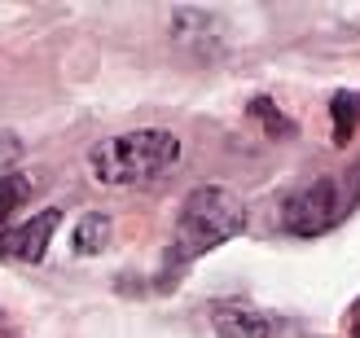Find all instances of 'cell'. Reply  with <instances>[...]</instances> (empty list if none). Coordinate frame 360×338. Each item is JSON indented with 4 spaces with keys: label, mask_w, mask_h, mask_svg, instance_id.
Masks as SVG:
<instances>
[{
    "label": "cell",
    "mask_w": 360,
    "mask_h": 338,
    "mask_svg": "<svg viewBox=\"0 0 360 338\" xmlns=\"http://www.w3.org/2000/svg\"><path fill=\"white\" fill-rule=\"evenodd\" d=\"M360 207V163L343 176H316L281 202V228L295 238H321Z\"/></svg>",
    "instance_id": "obj_3"
},
{
    "label": "cell",
    "mask_w": 360,
    "mask_h": 338,
    "mask_svg": "<svg viewBox=\"0 0 360 338\" xmlns=\"http://www.w3.org/2000/svg\"><path fill=\"white\" fill-rule=\"evenodd\" d=\"M58 224H62V207H44V211H35V216L22 220V224L0 228V259L40 264L49 255V242H53V233H58Z\"/></svg>",
    "instance_id": "obj_4"
},
{
    "label": "cell",
    "mask_w": 360,
    "mask_h": 338,
    "mask_svg": "<svg viewBox=\"0 0 360 338\" xmlns=\"http://www.w3.org/2000/svg\"><path fill=\"white\" fill-rule=\"evenodd\" d=\"M172 40L189 53H207L211 58L224 44V22H220V13H207V9H176L172 13Z\"/></svg>",
    "instance_id": "obj_5"
},
{
    "label": "cell",
    "mask_w": 360,
    "mask_h": 338,
    "mask_svg": "<svg viewBox=\"0 0 360 338\" xmlns=\"http://www.w3.org/2000/svg\"><path fill=\"white\" fill-rule=\"evenodd\" d=\"M211 325L220 338H273V316L250 308V304H238V299H224V304L211 308Z\"/></svg>",
    "instance_id": "obj_6"
},
{
    "label": "cell",
    "mask_w": 360,
    "mask_h": 338,
    "mask_svg": "<svg viewBox=\"0 0 360 338\" xmlns=\"http://www.w3.org/2000/svg\"><path fill=\"white\" fill-rule=\"evenodd\" d=\"M35 193V181L27 171H0V228H9L13 211Z\"/></svg>",
    "instance_id": "obj_9"
},
{
    "label": "cell",
    "mask_w": 360,
    "mask_h": 338,
    "mask_svg": "<svg viewBox=\"0 0 360 338\" xmlns=\"http://www.w3.org/2000/svg\"><path fill=\"white\" fill-rule=\"evenodd\" d=\"M180 163V136L167 128H136L105 136L88 150V171L101 185H141Z\"/></svg>",
    "instance_id": "obj_2"
},
{
    "label": "cell",
    "mask_w": 360,
    "mask_h": 338,
    "mask_svg": "<svg viewBox=\"0 0 360 338\" xmlns=\"http://www.w3.org/2000/svg\"><path fill=\"white\" fill-rule=\"evenodd\" d=\"M330 123H334V145H347L360 128V93L343 88V93L330 97Z\"/></svg>",
    "instance_id": "obj_8"
},
{
    "label": "cell",
    "mask_w": 360,
    "mask_h": 338,
    "mask_svg": "<svg viewBox=\"0 0 360 338\" xmlns=\"http://www.w3.org/2000/svg\"><path fill=\"white\" fill-rule=\"evenodd\" d=\"M246 228V207L233 189L224 185H198L185 202L172 228V246H167V264L185 268V264L211 255L215 246L233 242Z\"/></svg>",
    "instance_id": "obj_1"
},
{
    "label": "cell",
    "mask_w": 360,
    "mask_h": 338,
    "mask_svg": "<svg viewBox=\"0 0 360 338\" xmlns=\"http://www.w3.org/2000/svg\"><path fill=\"white\" fill-rule=\"evenodd\" d=\"M356 334H360V325H356Z\"/></svg>",
    "instance_id": "obj_11"
},
{
    "label": "cell",
    "mask_w": 360,
    "mask_h": 338,
    "mask_svg": "<svg viewBox=\"0 0 360 338\" xmlns=\"http://www.w3.org/2000/svg\"><path fill=\"white\" fill-rule=\"evenodd\" d=\"M250 115H255L264 128H268V136H295V123L285 119L268 97H255V101H250Z\"/></svg>",
    "instance_id": "obj_10"
},
{
    "label": "cell",
    "mask_w": 360,
    "mask_h": 338,
    "mask_svg": "<svg viewBox=\"0 0 360 338\" xmlns=\"http://www.w3.org/2000/svg\"><path fill=\"white\" fill-rule=\"evenodd\" d=\"M110 233H115V220L105 211H88V216H79L75 233H70V246H75V255H97V251H105Z\"/></svg>",
    "instance_id": "obj_7"
}]
</instances>
